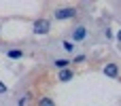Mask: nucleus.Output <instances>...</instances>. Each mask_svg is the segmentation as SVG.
<instances>
[{
	"instance_id": "10",
	"label": "nucleus",
	"mask_w": 121,
	"mask_h": 106,
	"mask_svg": "<svg viewBox=\"0 0 121 106\" xmlns=\"http://www.w3.org/2000/svg\"><path fill=\"white\" fill-rule=\"evenodd\" d=\"M6 91H9V89H6V85H4V83L0 81V93H6Z\"/></svg>"
},
{
	"instance_id": "5",
	"label": "nucleus",
	"mask_w": 121,
	"mask_h": 106,
	"mask_svg": "<svg viewBox=\"0 0 121 106\" xmlns=\"http://www.w3.org/2000/svg\"><path fill=\"white\" fill-rule=\"evenodd\" d=\"M104 74H106V76H117V74H119L117 64H106V66H104Z\"/></svg>"
},
{
	"instance_id": "8",
	"label": "nucleus",
	"mask_w": 121,
	"mask_h": 106,
	"mask_svg": "<svg viewBox=\"0 0 121 106\" xmlns=\"http://www.w3.org/2000/svg\"><path fill=\"white\" fill-rule=\"evenodd\" d=\"M9 57H11V59H19V57H23V51H19V49H11V51H9Z\"/></svg>"
},
{
	"instance_id": "2",
	"label": "nucleus",
	"mask_w": 121,
	"mask_h": 106,
	"mask_svg": "<svg viewBox=\"0 0 121 106\" xmlns=\"http://www.w3.org/2000/svg\"><path fill=\"white\" fill-rule=\"evenodd\" d=\"M51 30V21L49 19H36V23H34V32L36 34H47Z\"/></svg>"
},
{
	"instance_id": "4",
	"label": "nucleus",
	"mask_w": 121,
	"mask_h": 106,
	"mask_svg": "<svg viewBox=\"0 0 121 106\" xmlns=\"http://www.w3.org/2000/svg\"><path fill=\"white\" fill-rule=\"evenodd\" d=\"M72 76H74V70H72V68H64V70H60L57 81H64V83H66V81H70Z\"/></svg>"
},
{
	"instance_id": "12",
	"label": "nucleus",
	"mask_w": 121,
	"mask_h": 106,
	"mask_svg": "<svg viewBox=\"0 0 121 106\" xmlns=\"http://www.w3.org/2000/svg\"><path fill=\"white\" fill-rule=\"evenodd\" d=\"M117 38H119V40H121V30H119V34H117Z\"/></svg>"
},
{
	"instance_id": "11",
	"label": "nucleus",
	"mask_w": 121,
	"mask_h": 106,
	"mask_svg": "<svg viewBox=\"0 0 121 106\" xmlns=\"http://www.w3.org/2000/svg\"><path fill=\"white\" fill-rule=\"evenodd\" d=\"M26 102H28V98H21V100H19L17 104H19V106H26Z\"/></svg>"
},
{
	"instance_id": "1",
	"label": "nucleus",
	"mask_w": 121,
	"mask_h": 106,
	"mask_svg": "<svg viewBox=\"0 0 121 106\" xmlns=\"http://www.w3.org/2000/svg\"><path fill=\"white\" fill-rule=\"evenodd\" d=\"M53 17H55V19H72V17H77V8H74V6L57 8V11L53 13Z\"/></svg>"
},
{
	"instance_id": "6",
	"label": "nucleus",
	"mask_w": 121,
	"mask_h": 106,
	"mask_svg": "<svg viewBox=\"0 0 121 106\" xmlns=\"http://www.w3.org/2000/svg\"><path fill=\"white\" fill-rule=\"evenodd\" d=\"M38 106H55V100L49 98V96H43V98L38 100Z\"/></svg>"
},
{
	"instance_id": "7",
	"label": "nucleus",
	"mask_w": 121,
	"mask_h": 106,
	"mask_svg": "<svg viewBox=\"0 0 121 106\" xmlns=\"http://www.w3.org/2000/svg\"><path fill=\"white\" fill-rule=\"evenodd\" d=\"M70 64H72V62H68V59H55V62H53V66H55V68H60V70L68 68Z\"/></svg>"
},
{
	"instance_id": "3",
	"label": "nucleus",
	"mask_w": 121,
	"mask_h": 106,
	"mask_svg": "<svg viewBox=\"0 0 121 106\" xmlns=\"http://www.w3.org/2000/svg\"><path fill=\"white\" fill-rule=\"evenodd\" d=\"M85 36H87V30H85L83 25H79V28H74V32H72V42H74V40H85Z\"/></svg>"
},
{
	"instance_id": "9",
	"label": "nucleus",
	"mask_w": 121,
	"mask_h": 106,
	"mask_svg": "<svg viewBox=\"0 0 121 106\" xmlns=\"http://www.w3.org/2000/svg\"><path fill=\"white\" fill-rule=\"evenodd\" d=\"M62 47H64V51H68V53H72V51H74V42H72V40H64V42H62Z\"/></svg>"
}]
</instances>
